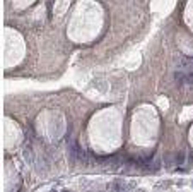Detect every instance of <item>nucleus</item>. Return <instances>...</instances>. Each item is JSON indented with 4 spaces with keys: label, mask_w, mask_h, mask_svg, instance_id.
Wrapping results in <instances>:
<instances>
[{
    "label": "nucleus",
    "mask_w": 193,
    "mask_h": 192,
    "mask_svg": "<svg viewBox=\"0 0 193 192\" xmlns=\"http://www.w3.org/2000/svg\"><path fill=\"white\" fill-rule=\"evenodd\" d=\"M176 161H178V163H183V161H185V155H183V153H180V155L176 156Z\"/></svg>",
    "instance_id": "obj_4"
},
{
    "label": "nucleus",
    "mask_w": 193,
    "mask_h": 192,
    "mask_svg": "<svg viewBox=\"0 0 193 192\" xmlns=\"http://www.w3.org/2000/svg\"><path fill=\"white\" fill-rule=\"evenodd\" d=\"M186 82H188V84H190V86L193 88V70L186 74Z\"/></svg>",
    "instance_id": "obj_3"
},
{
    "label": "nucleus",
    "mask_w": 193,
    "mask_h": 192,
    "mask_svg": "<svg viewBox=\"0 0 193 192\" xmlns=\"http://www.w3.org/2000/svg\"><path fill=\"white\" fill-rule=\"evenodd\" d=\"M174 81H176V84L178 86H183L185 82H186V74L185 72H174Z\"/></svg>",
    "instance_id": "obj_1"
},
{
    "label": "nucleus",
    "mask_w": 193,
    "mask_h": 192,
    "mask_svg": "<svg viewBox=\"0 0 193 192\" xmlns=\"http://www.w3.org/2000/svg\"><path fill=\"white\" fill-rule=\"evenodd\" d=\"M127 185L125 184H120V182H115V184H109V189H125Z\"/></svg>",
    "instance_id": "obj_2"
},
{
    "label": "nucleus",
    "mask_w": 193,
    "mask_h": 192,
    "mask_svg": "<svg viewBox=\"0 0 193 192\" xmlns=\"http://www.w3.org/2000/svg\"><path fill=\"white\" fill-rule=\"evenodd\" d=\"M192 161H193V153H192Z\"/></svg>",
    "instance_id": "obj_5"
}]
</instances>
